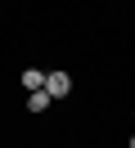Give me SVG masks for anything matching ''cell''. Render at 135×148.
<instances>
[{
	"instance_id": "3",
	"label": "cell",
	"mask_w": 135,
	"mask_h": 148,
	"mask_svg": "<svg viewBox=\"0 0 135 148\" xmlns=\"http://www.w3.org/2000/svg\"><path fill=\"white\" fill-rule=\"evenodd\" d=\"M23 85H27V90H41V85H45V72H41V67H27V72H23Z\"/></svg>"
},
{
	"instance_id": "4",
	"label": "cell",
	"mask_w": 135,
	"mask_h": 148,
	"mask_svg": "<svg viewBox=\"0 0 135 148\" xmlns=\"http://www.w3.org/2000/svg\"><path fill=\"white\" fill-rule=\"evenodd\" d=\"M131 148H135V139H131Z\"/></svg>"
},
{
	"instance_id": "1",
	"label": "cell",
	"mask_w": 135,
	"mask_h": 148,
	"mask_svg": "<svg viewBox=\"0 0 135 148\" xmlns=\"http://www.w3.org/2000/svg\"><path fill=\"white\" fill-rule=\"evenodd\" d=\"M45 94H50V99H63V94H72L68 72H45Z\"/></svg>"
},
{
	"instance_id": "2",
	"label": "cell",
	"mask_w": 135,
	"mask_h": 148,
	"mask_svg": "<svg viewBox=\"0 0 135 148\" xmlns=\"http://www.w3.org/2000/svg\"><path fill=\"white\" fill-rule=\"evenodd\" d=\"M50 94H45V85H41V90H27V112H45V108H50Z\"/></svg>"
}]
</instances>
